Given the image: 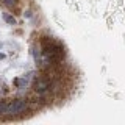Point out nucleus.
<instances>
[{"instance_id": "nucleus-5", "label": "nucleus", "mask_w": 125, "mask_h": 125, "mask_svg": "<svg viewBox=\"0 0 125 125\" xmlns=\"http://www.w3.org/2000/svg\"><path fill=\"white\" fill-rule=\"evenodd\" d=\"M3 3L8 5V6H14L16 5V0H3Z\"/></svg>"}, {"instance_id": "nucleus-6", "label": "nucleus", "mask_w": 125, "mask_h": 125, "mask_svg": "<svg viewBox=\"0 0 125 125\" xmlns=\"http://www.w3.org/2000/svg\"><path fill=\"white\" fill-rule=\"evenodd\" d=\"M2 58H5V55H3V53H0V60H2Z\"/></svg>"}, {"instance_id": "nucleus-3", "label": "nucleus", "mask_w": 125, "mask_h": 125, "mask_svg": "<svg viewBox=\"0 0 125 125\" xmlns=\"http://www.w3.org/2000/svg\"><path fill=\"white\" fill-rule=\"evenodd\" d=\"M8 103H10L8 100H0V116H5V111H6V108H8Z\"/></svg>"}, {"instance_id": "nucleus-1", "label": "nucleus", "mask_w": 125, "mask_h": 125, "mask_svg": "<svg viewBox=\"0 0 125 125\" xmlns=\"http://www.w3.org/2000/svg\"><path fill=\"white\" fill-rule=\"evenodd\" d=\"M30 108V103L28 100L25 99H16V100H11L8 103V108L5 111V116L8 117H14V116H21L23 113H27Z\"/></svg>"}, {"instance_id": "nucleus-4", "label": "nucleus", "mask_w": 125, "mask_h": 125, "mask_svg": "<svg viewBox=\"0 0 125 125\" xmlns=\"http://www.w3.org/2000/svg\"><path fill=\"white\" fill-rule=\"evenodd\" d=\"M3 21H5L6 23H11V25H14V23H16V19L13 17V16H10L8 13L3 14Z\"/></svg>"}, {"instance_id": "nucleus-2", "label": "nucleus", "mask_w": 125, "mask_h": 125, "mask_svg": "<svg viewBox=\"0 0 125 125\" xmlns=\"http://www.w3.org/2000/svg\"><path fill=\"white\" fill-rule=\"evenodd\" d=\"M52 86H53V83L49 80V78H39V80H36L34 81V84H33V88H34V91H36L38 94H47L52 89Z\"/></svg>"}]
</instances>
